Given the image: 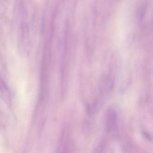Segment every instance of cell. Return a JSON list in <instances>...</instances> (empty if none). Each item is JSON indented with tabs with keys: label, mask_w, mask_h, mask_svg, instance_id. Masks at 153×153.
Returning a JSON list of instances; mask_svg holds the SVG:
<instances>
[{
	"label": "cell",
	"mask_w": 153,
	"mask_h": 153,
	"mask_svg": "<svg viewBox=\"0 0 153 153\" xmlns=\"http://www.w3.org/2000/svg\"><path fill=\"white\" fill-rule=\"evenodd\" d=\"M116 120L117 115L115 111L112 109H109L106 112L105 116V126L107 132L111 131L116 124Z\"/></svg>",
	"instance_id": "obj_2"
},
{
	"label": "cell",
	"mask_w": 153,
	"mask_h": 153,
	"mask_svg": "<svg viewBox=\"0 0 153 153\" xmlns=\"http://www.w3.org/2000/svg\"><path fill=\"white\" fill-rule=\"evenodd\" d=\"M0 98L7 105H10L11 102L10 90L3 79L0 76Z\"/></svg>",
	"instance_id": "obj_1"
},
{
	"label": "cell",
	"mask_w": 153,
	"mask_h": 153,
	"mask_svg": "<svg viewBox=\"0 0 153 153\" xmlns=\"http://www.w3.org/2000/svg\"><path fill=\"white\" fill-rule=\"evenodd\" d=\"M94 153H102V147L101 146H98L95 149Z\"/></svg>",
	"instance_id": "obj_3"
},
{
	"label": "cell",
	"mask_w": 153,
	"mask_h": 153,
	"mask_svg": "<svg viewBox=\"0 0 153 153\" xmlns=\"http://www.w3.org/2000/svg\"><path fill=\"white\" fill-rule=\"evenodd\" d=\"M63 153H68L67 152H64Z\"/></svg>",
	"instance_id": "obj_4"
}]
</instances>
